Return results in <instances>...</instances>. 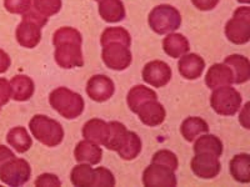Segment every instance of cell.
<instances>
[{
  "label": "cell",
  "instance_id": "1",
  "mask_svg": "<svg viewBox=\"0 0 250 187\" xmlns=\"http://www.w3.org/2000/svg\"><path fill=\"white\" fill-rule=\"evenodd\" d=\"M49 104L60 116L66 120H74L79 117L85 106L82 95L64 86L51 91L49 95Z\"/></svg>",
  "mask_w": 250,
  "mask_h": 187
},
{
  "label": "cell",
  "instance_id": "2",
  "mask_svg": "<svg viewBox=\"0 0 250 187\" xmlns=\"http://www.w3.org/2000/svg\"><path fill=\"white\" fill-rule=\"evenodd\" d=\"M31 135L48 148H55L64 140V129L54 119L45 115H34L29 121Z\"/></svg>",
  "mask_w": 250,
  "mask_h": 187
},
{
  "label": "cell",
  "instance_id": "3",
  "mask_svg": "<svg viewBox=\"0 0 250 187\" xmlns=\"http://www.w3.org/2000/svg\"><path fill=\"white\" fill-rule=\"evenodd\" d=\"M182 14L175 6L162 4L151 9L148 17V24L154 33L159 35L174 33L182 25Z\"/></svg>",
  "mask_w": 250,
  "mask_h": 187
},
{
  "label": "cell",
  "instance_id": "4",
  "mask_svg": "<svg viewBox=\"0 0 250 187\" xmlns=\"http://www.w3.org/2000/svg\"><path fill=\"white\" fill-rule=\"evenodd\" d=\"M242 95L231 86L214 89L210 96V106L222 116H233L242 109Z\"/></svg>",
  "mask_w": 250,
  "mask_h": 187
},
{
  "label": "cell",
  "instance_id": "5",
  "mask_svg": "<svg viewBox=\"0 0 250 187\" xmlns=\"http://www.w3.org/2000/svg\"><path fill=\"white\" fill-rule=\"evenodd\" d=\"M225 35L230 43L244 45L250 40V8L240 6L225 25Z\"/></svg>",
  "mask_w": 250,
  "mask_h": 187
},
{
  "label": "cell",
  "instance_id": "6",
  "mask_svg": "<svg viewBox=\"0 0 250 187\" xmlns=\"http://www.w3.org/2000/svg\"><path fill=\"white\" fill-rule=\"evenodd\" d=\"M30 176V165L24 159L13 157L0 166V181L8 186H23Z\"/></svg>",
  "mask_w": 250,
  "mask_h": 187
},
{
  "label": "cell",
  "instance_id": "7",
  "mask_svg": "<svg viewBox=\"0 0 250 187\" xmlns=\"http://www.w3.org/2000/svg\"><path fill=\"white\" fill-rule=\"evenodd\" d=\"M102 59L104 64L111 70L123 71L126 70L130 66L133 56H131V51L129 46L113 43L103 46Z\"/></svg>",
  "mask_w": 250,
  "mask_h": 187
},
{
  "label": "cell",
  "instance_id": "8",
  "mask_svg": "<svg viewBox=\"0 0 250 187\" xmlns=\"http://www.w3.org/2000/svg\"><path fill=\"white\" fill-rule=\"evenodd\" d=\"M55 62L62 69L82 68L84 65L82 44L62 43L55 46Z\"/></svg>",
  "mask_w": 250,
  "mask_h": 187
},
{
  "label": "cell",
  "instance_id": "9",
  "mask_svg": "<svg viewBox=\"0 0 250 187\" xmlns=\"http://www.w3.org/2000/svg\"><path fill=\"white\" fill-rule=\"evenodd\" d=\"M143 184L146 187H174L178 184V180L173 170L151 162L143 172Z\"/></svg>",
  "mask_w": 250,
  "mask_h": 187
},
{
  "label": "cell",
  "instance_id": "10",
  "mask_svg": "<svg viewBox=\"0 0 250 187\" xmlns=\"http://www.w3.org/2000/svg\"><path fill=\"white\" fill-rule=\"evenodd\" d=\"M171 69L165 61L153 60L145 64L142 76L148 85L154 88H164L171 80Z\"/></svg>",
  "mask_w": 250,
  "mask_h": 187
},
{
  "label": "cell",
  "instance_id": "11",
  "mask_svg": "<svg viewBox=\"0 0 250 187\" xmlns=\"http://www.w3.org/2000/svg\"><path fill=\"white\" fill-rule=\"evenodd\" d=\"M190 168L198 177L210 180L220 173L222 164L219 161V157L210 153H195L191 160Z\"/></svg>",
  "mask_w": 250,
  "mask_h": 187
},
{
  "label": "cell",
  "instance_id": "12",
  "mask_svg": "<svg viewBox=\"0 0 250 187\" xmlns=\"http://www.w3.org/2000/svg\"><path fill=\"white\" fill-rule=\"evenodd\" d=\"M115 93V84L106 75H94L86 82V94L93 101L105 102Z\"/></svg>",
  "mask_w": 250,
  "mask_h": 187
},
{
  "label": "cell",
  "instance_id": "13",
  "mask_svg": "<svg viewBox=\"0 0 250 187\" xmlns=\"http://www.w3.org/2000/svg\"><path fill=\"white\" fill-rule=\"evenodd\" d=\"M137 113L140 121L149 128L159 126L165 121V117H167V111L164 106L158 102V100H151L143 104Z\"/></svg>",
  "mask_w": 250,
  "mask_h": 187
},
{
  "label": "cell",
  "instance_id": "14",
  "mask_svg": "<svg viewBox=\"0 0 250 187\" xmlns=\"http://www.w3.org/2000/svg\"><path fill=\"white\" fill-rule=\"evenodd\" d=\"M179 59L178 70L184 79L196 80L202 76L205 69V61L202 56L194 53H190V54L187 53Z\"/></svg>",
  "mask_w": 250,
  "mask_h": 187
},
{
  "label": "cell",
  "instance_id": "15",
  "mask_svg": "<svg viewBox=\"0 0 250 187\" xmlns=\"http://www.w3.org/2000/svg\"><path fill=\"white\" fill-rule=\"evenodd\" d=\"M205 84L213 90L223 86H231L234 84L233 70L227 64H214L208 70Z\"/></svg>",
  "mask_w": 250,
  "mask_h": 187
},
{
  "label": "cell",
  "instance_id": "16",
  "mask_svg": "<svg viewBox=\"0 0 250 187\" xmlns=\"http://www.w3.org/2000/svg\"><path fill=\"white\" fill-rule=\"evenodd\" d=\"M15 37H17V41L20 46L26 49H34L42 40V28L38 26L37 24L23 20L18 25Z\"/></svg>",
  "mask_w": 250,
  "mask_h": 187
},
{
  "label": "cell",
  "instance_id": "17",
  "mask_svg": "<svg viewBox=\"0 0 250 187\" xmlns=\"http://www.w3.org/2000/svg\"><path fill=\"white\" fill-rule=\"evenodd\" d=\"M74 156L78 164H89L93 166L100 164L103 159V151L99 145L85 139L77 144Z\"/></svg>",
  "mask_w": 250,
  "mask_h": 187
},
{
  "label": "cell",
  "instance_id": "18",
  "mask_svg": "<svg viewBox=\"0 0 250 187\" xmlns=\"http://www.w3.org/2000/svg\"><path fill=\"white\" fill-rule=\"evenodd\" d=\"M99 15L106 23H119L125 19V6L122 0H99Z\"/></svg>",
  "mask_w": 250,
  "mask_h": 187
},
{
  "label": "cell",
  "instance_id": "19",
  "mask_svg": "<svg viewBox=\"0 0 250 187\" xmlns=\"http://www.w3.org/2000/svg\"><path fill=\"white\" fill-rule=\"evenodd\" d=\"M224 64H227L233 70L234 82L240 85L249 81L250 79V61L247 56L239 54L229 55L225 57Z\"/></svg>",
  "mask_w": 250,
  "mask_h": 187
},
{
  "label": "cell",
  "instance_id": "20",
  "mask_svg": "<svg viewBox=\"0 0 250 187\" xmlns=\"http://www.w3.org/2000/svg\"><path fill=\"white\" fill-rule=\"evenodd\" d=\"M163 49L165 54L171 56L173 59H179L183 55L189 53V41L183 34L178 33H169L168 37H165L163 40Z\"/></svg>",
  "mask_w": 250,
  "mask_h": 187
},
{
  "label": "cell",
  "instance_id": "21",
  "mask_svg": "<svg viewBox=\"0 0 250 187\" xmlns=\"http://www.w3.org/2000/svg\"><path fill=\"white\" fill-rule=\"evenodd\" d=\"M12 86V99L15 101H28L35 91L34 81L25 75H17L10 80Z\"/></svg>",
  "mask_w": 250,
  "mask_h": 187
},
{
  "label": "cell",
  "instance_id": "22",
  "mask_svg": "<svg viewBox=\"0 0 250 187\" xmlns=\"http://www.w3.org/2000/svg\"><path fill=\"white\" fill-rule=\"evenodd\" d=\"M229 171L235 181L240 184L250 182V156L249 153H238L229 162Z\"/></svg>",
  "mask_w": 250,
  "mask_h": 187
},
{
  "label": "cell",
  "instance_id": "23",
  "mask_svg": "<svg viewBox=\"0 0 250 187\" xmlns=\"http://www.w3.org/2000/svg\"><path fill=\"white\" fill-rule=\"evenodd\" d=\"M109 125L104 120L90 119L83 126V136L84 139L93 141L98 145H104L108 136Z\"/></svg>",
  "mask_w": 250,
  "mask_h": 187
},
{
  "label": "cell",
  "instance_id": "24",
  "mask_svg": "<svg viewBox=\"0 0 250 187\" xmlns=\"http://www.w3.org/2000/svg\"><path fill=\"white\" fill-rule=\"evenodd\" d=\"M151 100H158V95L155 91L151 90L148 86L137 85L129 90L128 96H126V104L133 112L137 113L143 104L151 101Z\"/></svg>",
  "mask_w": 250,
  "mask_h": 187
},
{
  "label": "cell",
  "instance_id": "25",
  "mask_svg": "<svg viewBox=\"0 0 250 187\" xmlns=\"http://www.w3.org/2000/svg\"><path fill=\"white\" fill-rule=\"evenodd\" d=\"M108 136L103 146H105L108 150L119 151L123 148V145L126 141L128 137V129L124 124L119 121L108 122Z\"/></svg>",
  "mask_w": 250,
  "mask_h": 187
},
{
  "label": "cell",
  "instance_id": "26",
  "mask_svg": "<svg viewBox=\"0 0 250 187\" xmlns=\"http://www.w3.org/2000/svg\"><path fill=\"white\" fill-rule=\"evenodd\" d=\"M194 144V152L195 153H210V155L220 157L224 150L222 140L215 135H208L203 133L199 137H196Z\"/></svg>",
  "mask_w": 250,
  "mask_h": 187
},
{
  "label": "cell",
  "instance_id": "27",
  "mask_svg": "<svg viewBox=\"0 0 250 187\" xmlns=\"http://www.w3.org/2000/svg\"><path fill=\"white\" fill-rule=\"evenodd\" d=\"M208 131H209L208 122L202 117L196 116H190L185 119L180 126L182 136L189 142H193L196 137H199L203 133H208Z\"/></svg>",
  "mask_w": 250,
  "mask_h": 187
},
{
  "label": "cell",
  "instance_id": "28",
  "mask_svg": "<svg viewBox=\"0 0 250 187\" xmlns=\"http://www.w3.org/2000/svg\"><path fill=\"white\" fill-rule=\"evenodd\" d=\"M6 142L20 153L26 152L33 146L31 136L23 126H17V128L9 130L8 135H6Z\"/></svg>",
  "mask_w": 250,
  "mask_h": 187
},
{
  "label": "cell",
  "instance_id": "29",
  "mask_svg": "<svg viewBox=\"0 0 250 187\" xmlns=\"http://www.w3.org/2000/svg\"><path fill=\"white\" fill-rule=\"evenodd\" d=\"M118 43L122 45L129 46L131 45V37L128 30L120 26H113V28H106L103 31L102 37H100V44L102 46H105L108 44Z\"/></svg>",
  "mask_w": 250,
  "mask_h": 187
},
{
  "label": "cell",
  "instance_id": "30",
  "mask_svg": "<svg viewBox=\"0 0 250 187\" xmlns=\"http://www.w3.org/2000/svg\"><path fill=\"white\" fill-rule=\"evenodd\" d=\"M117 152L120 156V159L125 160V161H131V160L137 159L139 153L142 152V140L138 136V133L134 131H128L126 141Z\"/></svg>",
  "mask_w": 250,
  "mask_h": 187
},
{
  "label": "cell",
  "instance_id": "31",
  "mask_svg": "<svg viewBox=\"0 0 250 187\" xmlns=\"http://www.w3.org/2000/svg\"><path fill=\"white\" fill-rule=\"evenodd\" d=\"M70 181L74 186H94V168L89 164H78L70 173Z\"/></svg>",
  "mask_w": 250,
  "mask_h": 187
},
{
  "label": "cell",
  "instance_id": "32",
  "mask_svg": "<svg viewBox=\"0 0 250 187\" xmlns=\"http://www.w3.org/2000/svg\"><path fill=\"white\" fill-rule=\"evenodd\" d=\"M62 43H83V37L80 31L77 29L70 28V26H62L58 29L53 35V44L54 46Z\"/></svg>",
  "mask_w": 250,
  "mask_h": 187
},
{
  "label": "cell",
  "instance_id": "33",
  "mask_svg": "<svg viewBox=\"0 0 250 187\" xmlns=\"http://www.w3.org/2000/svg\"><path fill=\"white\" fill-rule=\"evenodd\" d=\"M33 8L46 18L58 14L62 9V0H33Z\"/></svg>",
  "mask_w": 250,
  "mask_h": 187
},
{
  "label": "cell",
  "instance_id": "34",
  "mask_svg": "<svg viewBox=\"0 0 250 187\" xmlns=\"http://www.w3.org/2000/svg\"><path fill=\"white\" fill-rule=\"evenodd\" d=\"M151 162L156 165H162L165 168H170V170L175 171L179 166V161H178V157L174 152H171L170 150H159L156 151L153 155V159Z\"/></svg>",
  "mask_w": 250,
  "mask_h": 187
},
{
  "label": "cell",
  "instance_id": "35",
  "mask_svg": "<svg viewBox=\"0 0 250 187\" xmlns=\"http://www.w3.org/2000/svg\"><path fill=\"white\" fill-rule=\"evenodd\" d=\"M94 186H115L113 172L102 166L94 168Z\"/></svg>",
  "mask_w": 250,
  "mask_h": 187
},
{
  "label": "cell",
  "instance_id": "36",
  "mask_svg": "<svg viewBox=\"0 0 250 187\" xmlns=\"http://www.w3.org/2000/svg\"><path fill=\"white\" fill-rule=\"evenodd\" d=\"M33 5V0H4V8L10 14L23 15Z\"/></svg>",
  "mask_w": 250,
  "mask_h": 187
},
{
  "label": "cell",
  "instance_id": "37",
  "mask_svg": "<svg viewBox=\"0 0 250 187\" xmlns=\"http://www.w3.org/2000/svg\"><path fill=\"white\" fill-rule=\"evenodd\" d=\"M23 20H26V21H30V23L37 24V25L40 26V28L45 26L46 23H48V18L44 17V15H42L39 12H37V10L33 8V5H31V8L29 9L28 12L24 13Z\"/></svg>",
  "mask_w": 250,
  "mask_h": 187
},
{
  "label": "cell",
  "instance_id": "38",
  "mask_svg": "<svg viewBox=\"0 0 250 187\" xmlns=\"http://www.w3.org/2000/svg\"><path fill=\"white\" fill-rule=\"evenodd\" d=\"M35 186L40 187V186H53V187H58L62 186V181L58 177L57 175L54 173H43V175H40L34 182Z\"/></svg>",
  "mask_w": 250,
  "mask_h": 187
},
{
  "label": "cell",
  "instance_id": "39",
  "mask_svg": "<svg viewBox=\"0 0 250 187\" xmlns=\"http://www.w3.org/2000/svg\"><path fill=\"white\" fill-rule=\"evenodd\" d=\"M12 99V86L10 81L4 77H0V105L3 106L8 104L9 100Z\"/></svg>",
  "mask_w": 250,
  "mask_h": 187
},
{
  "label": "cell",
  "instance_id": "40",
  "mask_svg": "<svg viewBox=\"0 0 250 187\" xmlns=\"http://www.w3.org/2000/svg\"><path fill=\"white\" fill-rule=\"evenodd\" d=\"M191 3L196 9L202 12H208V10H213L218 5L219 0H191Z\"/></svg>",
  "mask_w": 250,
  "mask_h": 187
},
{
  "label": "cell",
  "instance_id": "41",
  "mask_svg": "<svg viewBox=\"0 0 250 187\" xmlns=\"http://www.w3.org/2000/svg\"><path fill=\"white\" fill-rule=\"evenodd\" d=\"M10 64H12V60L10 56L6 54L5 51L0 49V74H4L8 71V69L10 68Z\"/></svg>",
  "mask_w": 250,
  "mask_h": 187
},
{
  "label": "cell",
  "instance_id": "42",
  "mask_svg": "<svg viewBox=\"0 0 250 187\" xmlns=\"http://www.w3.org/2000/svg\"><path fill=\"white\" fill-rule=\"evenodd\" d=\"M249 106L250 104L247 102L243 108V110H240V116H239V121L240 124L244 126L245 129H250V121H249Z\"/></svg>",
  "mask_w": 250,
  "mask_h": 187
},
{
  "label": "cell",
  "instance_id": "43",
  "mask_svg": "<svg viewBox=\"0 0 250 187\" xmlns=\"http://www.w3.org/2000/svg\"><path fill=\"white\" fill-rule=\"evenodd\" d=\"M15 157L14 152L10 151V149H8L4 145H0V166L4 164V162L9 161L10 159Z\"/></svg>",
  "mask_w": 250,
  "mask_h": 187
},
{
  "label": "cell",
  "instance_id": "44",
  "mask_svg": "<svg viewBox=\"0 0 250 187\" xmlns=\"http://www.w3.org/2000/svg\"><path fill=\"white\" fill-rule=\"evenodd\" d=\"M238 1L240 4H245V5H248L250 3V0H238Z\"/></svg>",
  "mask_w": 250,
  "mask_h": 187
},
{
  "label": "cell",
  "instance_id": "45",
  "mask_svg": "<svg viewBox=\"0 0 250 187\" xmlns=\"http://www.w3.org/2000/svg\"><path fill=\"white\" fill-rule=\"evenodd\" d=\"M0 111H1V105H0Z\"/></svg>",
  "mask_w": 250,
  "mask_h": 187
},
{
  "label": "cell",
  "instance_id": "46",
  "mask_svg": "<svg viewBox=\"0 0 250 187\" xmlns=\"http://www.w3.org/2000/svg\"><path fill=\"white\" fill-rule=\"evenodd\" d=\"M95 1H99V0H95Z\"/></svg>",
  "mask_w": 250,
  "mask_h": 187
}]
</instances>
